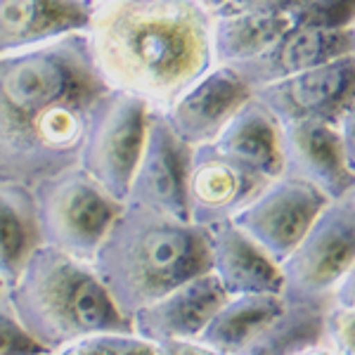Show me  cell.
Wrapping results in <instances>:
<instances>
[{
    "mask_svg": "<svg viewBox=\"0 0 355 355\" xmlns=\"http://www.w3.org/2000/svg\"><path fill=\"white\" fill-rule=\"evenodd\" d=\"M107 90L88 31L0 55V180L33 187L78 166L88 119Z\"/></svg>",
    "mask_w": 355,
    "mask_h": 355,
    "instance_id": "obj_1",
    "label": "cell"
},
{
    "mask_svg": "<svg viewBox=\"0 0 355 355\" xmlns=\"http://www.w3.org/2000/svg\"><path fill=\"white\" fill-rule=\"evenodd\" d=\"M88 41L107 88L157 112L216 64L211 12L197 0H95Z\"/></svg>",
    "mask_w": 355,
    "mask_h": 355,
    "instance_id": "obj_2",
    "label": "cell"
},
{
    "mask_svg": "<svg viewBox=\"0 0 355 355\" xmlns=\"http://www.w3.org/2000/svg\"><path fill=\"white\" fill-rule=\"evenodd\" d=\"M95 275L125 318L211 272L206 227L123 204L93 261Z\"/></svg>",
    "mask_w": 355,
    "mask_h": 355,
    "instance_id": "obj_3",
    "label": "cell"
},
{
    "mask_svg": "<svg viewBox=\"0 0 355 355\" xmlns=\"http://www.w3.org/2000/svg\"><path fill=\"white\" fill-rule=\"evenodd\" d=\"M5 296L21 327L50 353L81 336L133 331L93 266L48 244L28 256Z\"/></svg>",
    "mask_w": 355,
    "mask_h": 355,
    "instance_id": "obj_4",
    "label": "cell"
},
{
    "mask_svg": "<svg viewBox=\"0 0 355 355\" xmlns=\"http://www.w3.org/2000/svg\"><path fill=\"white\" fill-rule=\"evenodd\" d=\"M43 244L90 263L123 204L110 197L81 166L33 185Z\"/></svg>",
    "mask_w": 355,
    "mask_h": 355,
    "instance_id": "obj_5",
    "label": "cell"
},
{
    "mask_svg": "<svg viewBox=\"0 0 355 355\" xmlns=\"http://www.w3.org/2000/svg\"><path fill=\"white\" fill-rule=\"evenodd\" d=\"M152 107L123 90H107L88 119L78 166L110 197L125 204L145 147Z\"/></svg>",
    "mask_w": 355,
    "mask_h": 355,
    "instance_id": "obj_6",
    "label": "cell"
},
{
    "mask_svg": "<svg viewBox=\"0 0 355 355\" xmlns=\"http://www.w3.org/2000/svg\"><path fill=\"white\" fill-rule=\"evenodd\" d=\"M355 263V192L334 199L315 218L299 246L279 263L284 294L329 301Z\"/></svg>",
    "mask_w": 355,
    "mask_h": 355,
    "instance_id": "obj_7",
    "label": "cell"
},
{
    "mask_svg": "<svg viewBox=\"0 0 355 355\" xmlns=\"http://www.w3.org/2000/svg\"><path fill=\"white\" fill-rule=\"evenodd\" d=\"M329 204L320 190L291 175H279L244 211L232 218L234 225L282 263L306 237L322 209Z\"/></svg>",
    "mask_w": 355,
    "mask_h": 355,
    "instance_id": "obj_8",
    "label": "cell"
},
{
    "mask_svg": "<svg viewBox=\"0 0 355 355\" xmlns=\"http://www.w3.org/2000/svg\"><path fill=\"white\" fill-rule=\"evenodd\" d=\"M190 157L192 147L171 130L162 112L152 110L145 147L130 180L125 204L178 220H190V209H187Z\"/></svg>",
    "mask_w": 355,
    "mask_h": 355,
    "instance_id": "obj_9",
    "label": "cell"
},
{
    "mask_svg": "<svg viewBox=\"0 0 355 355\" xmlns=\"http://www.w3.org/2000/svg\"><path fill=\"white\" fill-rule=\"evenodd\" d=\"M254 97L279 119V123L306 119L339 123L343 112L355 100V53L324 62L284 81L263 85Z\"/></svg>",
    "mask_w": 355,
    "mask_h": 355,
    "instance_id": "obj_10",
    "label": "cell"
},
{
    "mask_svg": "<svg viewBox=\"0 0 355 355\" xmlns=\"http://www.w3.org/2000/svg\"><path fill=\"white\" fill-rule=\"evenodd\" d=\"M268 178L225 157L214 142L192 147L187 173L190 223L211 227L232 220L268 187Z\"/></svg>",
    "mask_w": 355,
    "mask_h": 355,
    "instance_id": "obj_11",
    "label": "cell"
},
{
    "mask_svg": "<svg viewBox=\"0 0 355 355\" xmlns=\"http://www.w3.org/2000/svg\"><path fill=\"white\" fill-rule=\"evenodd\" d=\"M251 97L254 90L239 78L234 69L214 64L190 88L182 90L162 114L171 130L185 145L199 147L214 142Z\"/></svg>",
    "mask_w": 355,
    "mask_h": 355,
    "instance_id": "obj_12",
    "label": "cell"
},
{
    "mask_svg": "<svg viewBox=\"0 0 355 355\" xmlns=\"http://www.w3.org/2000/svg\"><path fill=\"white\" fill-rule=\"evenodd\" d=\"M282 142L284 175L313 185L329 202L355 192V173L348 166L336 123L315 119L282 123Z\"/></svg>",
    "mask_w": 355,
    "mask_h": 355,
    "instance_id": "obj_13",
    "label": "cell"
},
{
    "mask_svg": "<svg viewBox=\"0 0 355 355\" xmlns=\"http://www.w3.org/2000/svg\"><path fill=\"white\" fill-rule=\"evenodd\" d=\"M230 296L214 272H204L168 291L159 301L140 308L133 318V334L152 343L199 339L220 306Z\"/></svg>",
    "mask_w": 355,
    "mask_h": 355,
    "instance_id": "obj_14",
    "label": "cell"
},
{
    "mask_svg": "<svg viewBox=\"0 0 355 355\" xmlns=\"http://www.w3.org/2000/svg\"><path fill=\"white\" fill-rule=\"evenodd\" d=\"M355 53V28H308L291 26L270 50L230 69L251 90L284 81L324 62Z\"/></svg>",
    "mask_w": 355,
    "mask_h": 355,
    "instance_id": "obj_15",
    "label": "cell"
},
{
    "mask_svg": "<svg viewBox=\"0 0 355 355\" xmlns=\"http://www.w3.org/2000/svg\"><path fill=\"white\" fill-rule=\"evenodd\" d=\"M95 0H0V55L88 31Z\"/></svg>",
    "mask_w": 355,
    "mask_h": 355,
    "instance_id": "obj_16",
    "label": "cell"
},
{
    "mask_svg": "<svg viewBox=\"0 0 355 355\" xmlns=\"http://www.w3.org/2000/svg\"><path fill=\"white\" fill-rule=\"evenodd\" d=\"M211 249V272L218 277L227 296L239 294H282L284 275L249 234L232 220L206 227Z\"/></svg>",
    "mask_w": 355,
    "mask_h": 355,
    "instance_id": "obj_17",
    "label": "cell"
},
{
    "mask_svg": "<svg viewBox=\"0 0 355 355\" xmlns=\"http://www.w3.org/2000/svg\"><path fill=\"white\" fill-rule=\"evenodd\" d=\"M214 145L225 157L256 171L268 180L284 175L282 123L256 97H251L227 121Z\"/></svg>",
    "mask_w": 355,
    "mask_h": 355,
    "instance_id": "obj_18",
    "label": "cell"
},
{
    "mask_svg": "<svg viewBox=\"0 0 355 355\" xmlns=\"http://www.w3.org/2000/svg\"><path fill=\"white\" fill-rule=\"evenodd\" d=\"M289 306L284 294H239L230 296L211 318L197 341L225 355H242Z\"/></svg>",
    "mask_w": 355,
    "mask_h": 355,
    "instance_id": "obj_19",
    "label": "cell"
},
{
    "mask_svg": "<svg viewBox=\"0 0 355 355\" xmlns=\"http://www.w3.org/2000/svg\"><path fill=\"white\" fill-rule=\"evenodd\" d=\"M41 244L33 187L0 180V282L5 287L19 277L28 256Z\"/></svg>",
    "mask_w": 355,
    "mask_h": 355,
    "instance_id": "obj_20",
    "label": "cell"
},
{
    "mask_svg": "<svg viewBox=\"0 0 355 355\" xmlns=\"http://www.w3.org/2000/svg\"><path fill=\"white\" fill-rule=\"evenodd\" d=\"M291 28L289 15L220 10L211 15V48L216 64L234 67L270 50Z\"/></svg>",
    "mask_w": 355,
    "mask_h": 355,
    "instance_id": "obj_21",
    "label": "cell"
},
{
    "mask_svg": "<svg viewBox=\"0 0 355 355\" xmlns=\"http://www.w3.org/2000/svg\"><path fill=\"white\" fill-rule=\"evenodd\" d=\"M329 301L289 296L287 311L251 343L242 355H299L327 341Z\"/></svg>",
    "mask_w": 355,
    "mask_h": 355,
    "instance_id": "obj_22",
    "label": "cell"
},
{
    "mask_svg": "<svg viewBox=\"0 0 355 355\" xmlns=\"http://www.w3.org/2000/svg\"><path fill=\"white\" fill-rule=\"evenodd\" d=\"M53 355H164V351L133 331H102L67 343Z\"/></svg>",
    "mask_w": 355,
    "mask_h": 355,
    "instance_id": "obj_23",
    "label": "cell"
},
{
    "mask_svg": "<svg viewBox=\"0 0 355 355\" xmlns=\"http://www.w3.org/2000/svg\"><path fill=\"white\" fill-rule=\"evenodd\" d=\"M291 26L308 28H353L355 0H311L289 15Z\"/></svg>",
    "mask_w": 355,
    "mask_h": 355,
    "instance_id": "obj_24",
    "label": "cell"
},
{
    "mask_svg": "<svg viewBox=\"0 0 355 355\" xmlns=\"http://www.w3.org/2000/svg\"><path fill=\"white\" fill-rule=\"evenodd\" d=\"M0 355H50L48 348H43L21 327L3 291H0Z\"/></svg>",
    "mask_w": 355,
    "mask_h": 355,
    "instance_id": "obj_25",
    "label": "cell"
},
{
    "mask_svg": "<svg viewBox=\"0 0 355 355\" xmlns=\"http://www.w3.org/2000/svg\"><path fill=\"white\" fill-rule=\"evenodd\" d=\"M327 341L336 355H355V308L329 306Z\"/></svg>",
    "mask_w": 355,
    "mask_h": 355,
    "instance_id": "obj_26",
    "label": "cell"
},
{
    "mask_svg": "<svg viewBox=\"0 0 355 355\" xmlns=\"http://www.w3.org/2000/svg\"><path fill=\"white\" fill-rule=\"evenodd\" d=\"M311 0H232L220 10H239V12H266V15H291ZM218 10V12H220Z\"/></svg>",
    "mask_w": 355,
    "mask_h": 355,
    "instance_id": "obj_27",
    "label": "cell"
},
{
    "mask_svg": "<svg viewBox=\"0 0 355 355\" xmlns=\"http://www.w3.org/2000/svg\"><path fill=\"white\" fill-rule=\"evenodd\" d=\"M339 133H341V142H343V152H346L348 166L355 173V100L351 102L343 116L339 119Z\"/></svg>",
    "mask_w": 355,
    "mask_h": 355,
    "instance_id": "obj_28",
    "label": "cell"
},
{
    "mask_svg": "<svg viewBox=\"0 0 355 355\" xmlns=\"http://www.w3.org/2000/svg\"><path fill=\"white\" fill-rule=\"evenodd\" d=\"M159 348L164 351V355H225L216 348L206 346V343L190 339V341H162L157 343Z\"/></svg>",
    "mask_w": 355,
    "mask_h": 355,
    "instance_id": "obj_29",
    "label": "cell"
},
{
    "mask_svg": "<svg viewBox=\"0 0 355 355\" xmlns=\"http://www.w3.org/2000/svg\"><path fill=\"white\" fill-rule=\"evenodd\" d=\"M331 306L339 308H355V263L348 270L346 277L341 279V284L336 287L334 296H331Z\"/></svg>",
    "mask_w": 355,
    "mask_h": 355,
    "instance_id": "obj_30",
    "label": "cell"
},
{
    "mask_svg": "<svg viewBox=\"0 0 355 355\" xmlns=\"http://www.w3.org/2000/svg\"><path fill=\"white\" fill-rule=\"evenodd\" d=\"M197 3H202L206 10H209L211 15L214 12H218L220 8H225L227 3H232V0H197Z\"/></svg>",
    "mask_w": 355,
    "mask_h": 355,
    "instance_id": "obj_31",
    "label": "cell"
},
{
    "mask_svg": "<svg viewBox=\"0 0 355 355\" xmlns=\"http://www.w3.org/2000/svg\"><path fill=\"white\" fill-rule=\"evenodd\" d=\"M3 289H5V284H3V282H0V291H3Z\"/></svg>",
    "mask_w": 355,
    "mask_h": 355,
    "instance_id": "obj_32",
    "label": "cell"
},
{
    "mask_svg": "<svg viewBox=\"0 0 355 355\" xmlns=\"http://www.w3.org/2000/svg\"><path fill=\"white\" fill-rule=\"evenodd\" d=\"M50 355H53V353H50Z\"/></svg>",
    "mask_w": 355,
    "mask_h": 355,
    "instance_id": "obj_33",
    "label": "cell"
},
{
    "mask_svg": "<svg viewBox=\"0 0 355 355\" xmlns=\"http://www.w3.org/2000/svg\"><path fill=\"white\" fill-rule=\"evenodd\" d=\"M353 28H355V26H353Z\"/></svg>",
    "mask_w": 355,
    "mask_h": 355,
    "instance_id": "obj_34",
    "label": "cell"
}]
</instances>
